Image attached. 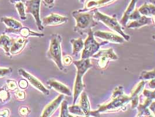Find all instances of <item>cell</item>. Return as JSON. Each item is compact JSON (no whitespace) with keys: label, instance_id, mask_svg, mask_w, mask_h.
<instances>
[{"label":"cell","instance_id":"8992f818","mask_svg":"<svg viewBox=\"0 0 155 117\" xmlns=\"http://www.w3.org/2000/svg\"><path fill=\"white\" fill-rule=\"evenodd\" d=\"M93 33L92 29L89 30L87 33L88 36L84 42V47L81 56V59H89L92 57L99 50L101 46L107 44L109 42L106 40L101 43H98L94 39Z\"/></svg>","mask_w":155,"mask_h":117},{"label":"cell","instance_id":"74e56055","mask_svg":"<svg viewBox=\"0 0 155 117\" xmlns=\"http://www.w3.org/2000/svg\"><path fill=\"white\" fill-rule=\"evenodd\" d=\"M63 63L65 66H69L72 63V59L70 56H65L62 59Z\"/></svg>","mask_w":155,"mask_h":117},{"label":"cell","instance_id":"bcb514c9","mask_svg":"<svg viewBox=\"0 0 155 117\" xmlns=\"http://www.w3.org/2000/svg\"><path fill=\"white\" fill-rule=\"evenodd\" d=\"M82 3H84V1H85V0H79Z\"/></svg>","mask_w":155,"mask_h":117},{"label":"cell","instance_id":"4dcf8cb0","mask_svg":"<svg viewBox=\"0 0 155 117\" xmlns=\"http://www.w3.org/2000/svg\"><path fill=\"white\" fill-rule=\"evenodd\" d=\"M7 84L8 90L11 91H15L18 90V84L15 80H7Z\"/></svg>","mask_w":155,"mask_h":117},{"label":"cell","instance_id":"7c38bea8","mask_svg":"<svg viewBox=\"0 0 155 117\" xmlns=\"http://www.w3.org/2000/svg\"><path fill=\"white\" fill-rule=\"evenodd\" d=\"M64 95H65L61 94L56 99L48 104L43 110L41 116L42 117H51L62 102L63 99L64 98Z\"/></svg>","mask_w":155,"mask_h":117},{"label":"cell","instance_id":"2e32d148","mask_svg":"<svg viewBox=\"0 0 155 117\" xmlns=\"http://www.w3.org/2000/svg\"><path fill=\"white\" fill-rule=\"evenodd\" d=\"M47 84L59 93L68 96L72 95V93L69 88L54 79L49 80L47 81Z\"/></svg>","mask_w":155,"mask_h":117},{"label":"cell","instance_id":"f1b7e54d","mask_svg":"<svg viewBox=\"0 0 155 117\" xmlns=\"http://www.w3.org/2000/svg\"><path fill=\"white\" fill-rule=\"evenodd\" d=\"M10 93L8 91V88H0V102H6L10 100Z\"/></svg>","mask_w":155,"mask_h":117},{"label":"cell","instance_id":"7a4b0ae2","mask_svg":"<svg viewBox=\"0 0 155 117\" xmlns=\"http://www.w3.org/2000/svg\"><path fill=\"white\" fill-rule=\"evenodd\" d=\"M72 16L76 21V25L74 30L81 35L87 33L89 30L97 25V22L94 18L93 11L85 12L80 11H74L72 12Z\"/></svg>","mask_w":155,"mask_h":117},{"label":"cell","instance_id":"f6af8a7d","mask_svg":"<svg viewBox=\"0 0 155 117\" xmlns=\"http://www.w3.org/2000/svg\"><path fill=\"white\" fill-rule=\"evenodd\" d=\"M151 1H152V4H154L155 5V0H151Z\"/></svg>","mask_w":155,"mask_h":117},{"label":"cell","instance_id":"e575fe53","mask_svg":"<svg viewBox=\"0 0 155 117\" xmlns=\"http://www.w3.org/2000/svg\"><path fill=\"white\" fill-rule=\"evenodd\" d=\"M141 16H142V15L140 14V12L138 11V9H134L133 12L131 14V15L130 16L129 19L132 20V21H135V20L140 19Z\"/></svg>","mask_w":155,"mask_h":117},{"label":"cell","instance_id":"e0dca14e","mask_svg":"<svg viewBox=\"0 0 155 117\" xmlns=\"http://www.w3.org/2000/svg\"><path fill=\"white\" fill-rule=\"evenodd\" d=\"M115 1L116 0H90L86 2L85 8L79 11L81 12H85L89 10H92L107 5Z\"/></svg>","mask_w":155,"mask_h":117},{"label":"cell","instance_id":"cb8c5ba5","mask_svg":"<svg viewBox=\"0 0 155 117\" xmlns=\"http://www.w3.org/2000/svg\"><path fill=\"white\" fill-rule=\"evenodd\" d=\"M12 44V39H10L8 36L2 35L0 36V47L2 48L7 54H10L9 51Z\"/></svg>","mask_w":155,"mask_h":117},{"label":"cell","instance_id":"30bf717a","mask_svg":"<svg viewBox=\"0 0 155 117\" xmlns=\"http://www.w3.org/2000/svg\"><path fill=\"white\" fill-rule=\"evenodd\" d=\"M68 21V18L66 16L52 13L43 19L42 24L43 26H54L67 23Z\"/></svg>","mask_w":155,"mask_h":117},{"label":"cell","instance_id":"3957f363","mask_svg":"<svg viewBox=\"0 0 155 117\" xmlns=\"http://www.w3.org/2000/svg\"><path fill=\"white\" fill-rule=\"evenodd\" d=\"M74 65L77 67V74L74 88V102L73 104H75L79 96L82 93L85 85L83 83L82 78L86 72L92 67L89 59H82L74 62Z\"/></svg>","mask_w":155,"mask_h":117},{"label":"cell","instance_id":"8d00e7d4","mask_svg":"<svg viewBox=\"0 0 155 117\" xmlns=\"http://www.w3.org/2000/svg\"><path fill=\"white\" fill-rule=\"evenodd\" d=\"M18 86L21 89H26L28 87V80L25 79H21L18 83Z\"/></svg>","mask_w":155,"mask_h":117},{"label":"cell","instance_id":"8fae6325","mask_svg":"<svg viewBox=\"0 0 155 117\" xmlns=\"http://www.w3.org/2000/svg\"><path fill=\"white\" fill-rule=\"evenodd\" d=\"M94 33V36L101 39H104L107 42H110L114 43H124V39L123 36H120L111 32H106L96 31Z\"/></svg>","mask_w":155,"mask_h":117},{"label":"cell","instance_id":"ba28073f","mask_svg":"<svg viewBox=\"0 0 155 117\" xmlns=\"http://www.w3.org/2000/svg\"><path fill=\"white\" fill-rule=\"evenodd\" d=\"M92 57L99 59L98 66L101 69H105L109 61L116 60L118 59V57L114 53L113 49L112 48L99 50Z\"/></svg>","mask_w":155,"mask_h":117},{"label":"cell","instance_id":"ac0fdd59","mask_svg":"<svg viewBox=\"0 0 155 117\" xmlns=\"http://www.w3.org/2000/svg\"><path fill=\"white\" fill-rule=\"evenodd\" d=\"M153 99L150 97H147L143 104H140L137 107L138 110L137 117H152L151 113L149 110V107L152 102Z\"/></svg>","mask_w":155,"mask_h":117},{"label":"cell","instance_id":"ffe728a7","mask_svg":"<svg viewBox=\"0 0 155 117\" xmlns=\"http://www.w3.org/2000/svg\"><path fill=\"white\" fill-rule=\"evenodd\" d=\"M80 107L83 110L86 117H90L91 114V106L89 102V99L87 95L85 92H83L81 93V100H80Z\"/></svg>","mask_w":155,"mask_h":117},{"label":"cell","instance_id":"5b68a950","mask_svg":"<svg viewBox=\"0 0 155 117\" xmlns=\"http://www.w3.org/2000/svg\"><path fill=\"white\" fill-rule=\"evenodd\" d=\"M93 12L94 18L95 19L101 21V22L104 23L107 27H108L111 30L119 33L121 36L124 38L125 40L129 41L130 36L124 33L123 27L121 26L120 23L117 21L115 16L110 17L109 16L103 14L98 11L97 8L94 9Z\"/></svg>","mask_w":155,"mask_h":117},{"label":"cell","instance_id":"5bb4252c","mask_svg":"<svg viewBox=\"0 0 155 117\" xmlns=\"http://www.w3.org/2000/svg\"><path fill=\"white\" fill-rule=\"evenodd\" d=\"M5 32L7 33H17L21 35V36H22L23 38H27L29 37H38V38H43L45 36V35L43 33H37L35 32L31 31L29 28L22 27V28L17 30H14L9 28H6Z\"/></svg>","mask_w":155,"mask_h":117},{"label":"cell","instance_id":"603a6c76","mask_svg":"<svg viewBox=\"0 0 155 117\" xmlns=\"http://www.w3.org/2000/svg\"><path fill=\"white\" fill-rule=\"evenodd\" d=\"M138 11L142 15L152 17L155 15V5L153 4L145 3L138 9Z\"/></svg>","mask_w":155,"mask_h":117},{"label":"cell","instance_id":"d6986e66","mask_svg":"<svg viewBox=\"0 0 155 117\" xmlns=\"http://www.w3.org/2000/svg\"><path fill=\"white\" fill-rule=\"evenodd\" d=\"M152 22V18L147 17L146 16L142 15L140 19L133 21L131 22L127 25V27L129 29H136L140 28L145 25H149Z\"/></svg>","mask_w":155,"mask_h":117},{"label":"cell","instance_id":"f35d334b","mask_svg":"<svg viewBox=\"0 0 155 117\" xmlns=\"http://www.w3.org/2000/svg\"><path fill=\"white\" fill-rule=\"evenodd\" d=\"M9 116V109L8 108L0 110V117H7Z\"/></svg>","mask_w":155,"mask_h":117},{"label":"cell","instance_id":"9a60e30c","mask_svg":"<svg viewBox=\"0 0 155 117\" xmlns=\"http://www.w3.org/2000/svg\"><path fill=\"white\" fill-rule=\"evenodd\" d=\"M145 84V81L142 80L132 90L131 95H130L132 109H135L138 107L139 102V95L142 92Z\"/></svg>","mask_w":155,"mask_h":117},{"label":"cell","instance_id":"d4e9b609","mask_svg":"<svg viewBox=\"0 0 155 117\" xmlns=\"http://www.w3.org/2000/svg\"><path fill=\"white\" fill-rule=\"evenodd\" d=\"M71 43L72 45V55L77 56L78 54L84 49V42L82 38L72 39L71 40Z\"/></svg>","mask_w":155,"mask_h":117},{"label":"cell","instance_id":"484cf974","mask_svg":"<svg viewBox=\"0 0 155 117\" xmlns=\"http://www.w3.org/2000/svg\"><path fill=\"white\" fill-rule=\"evenodd\" d=\"M15 8L17 9V11L19 15L20 18L22 20H26L27 19V17L26 15V11H25V4L23 2H18L16 3Z\"/></svg>","mask_w":155,"mask_h":117},{"label":"cell","instance_id":"1f68e13d","mask_svg":"<svg viewBox=\"0 0 155 117\" xmlns=\"http://www.w3.org/2000/svg\"><path fill=\"white\" fill-rule=\"evenodd\" d=\"M12 73V69L11 67L9 68H0V78L9 76Z\"/></svg>","mask_w":155,"mask_h":117},{"label":"cell","instance_id":"52a82bcc","mask_svg":"<svg viewBox=\"0 0 155 117\" xmlns=\"http://www.w3.org/2000/svg\"><path fill=\"white\" fill-rule=\"evenodd\" d=\"M41 0H28L25 4L26 7L25 11L28 14H31L33 16L39 31L44 29V26L40 18V6Z\"/></svg>","mask_w":155,"mask_h":117},{"label":"cell","instance_id":"83f0119b","mask_svg":"<svg viewBox=\"0 0 155 117\" xmlns=\"http://www.w3.org/2000/svg\"><path fill=\"white\" fill-rule=\"evenodd\" d=\"M68 111L69 112L72 114L77 115L79 116H85L83 110L82 109L80 105L73 104L72 106H70L68 107Z\"/></svg>","mask_w":155,"mask_h":117},{"label":"cell","instance_id":"7402d4cb","mask_svg":"<svg viewBox=\"0 0 155 117\" xmlns=\"http://www.w3.org/2000/svg\"><path fill=\"white\" fill-rule=\"evenodd\" d=\"M137 1H138V0H131V1L129 5L128 6L127 9L124 12L123 18H121V19L120 21V23L122 25H123V26L127 25V23L128 22V21L129 20L130 16L131 15V14H132L133 11L135 9V5H136Z\"/></svg>","mask_w":155,"mask_h":117},{"label":"cell","instance_id":"d6a6232c","mask_svg":"<svg viewBox=\"0 0 155 117\" xmlns=\"http://www.w3.org/2000/svg\"><path fill=\"white\" fill-rule=\"evenodd\" d=\"M14 94L16 98L19 101H23L26 98V94L22 90H17Z\"/></svg>","mask_w":155,"mask_h":117},{"label":"cell","instance_id":"ab89813d","mask_svg":"<svg viewBox=\"0 0 155 117\" xmlns=\"http://www.w3.org/2000/svg\"><path fill=\"white\" fill-rule=\"evenodd\" d=\"M44 2L46 4V5L47 7H48L50 8H52L54 5V0H44Z\"/></svg>","mask_w":155,"mask_h":117},{"label":"cell","instance_id":"9c48e42d","mask_svg":"<svg viewBox=\"0 0 155 117\" xmlns=\"http://www.w3.org/2000/svg\"><path fill=\"white\" fill-rule=\"evenodd\" d=\"M18 72L20 75L26 78L28 81H29L31 84V85L38 89L41 93L46 95H48L49 94V90L47 89L38 78H36L35 76H33L23 69H20L18 70Z\"/></svg>","mask_w":155,"mask_h":117},{"label":"cell","instance_id":"d590c367","mask_svg":"<svg viewBox=\"0 0 155 117\" xmlns=\"http://www.w3.org/2000/svg\"><path fill=\"white\" fill-rule=\"evenodd\" d=\"M143 95L145 97H150L153 100H155V90L152 91L148 90H144L142 91Z\"/></svg>","mask_w":155,"mask_h":117},{"label":"cell","instance_id":"836d02e7","mask_svg":"<svg viewBox=\"0 0 155 117\" xmlns=\"http://www.w3.org/2000/svg\"><path fill=\"white\" fill-rule=\"evenodd\" d=\"M30 112H31V110L28 107H26V106L21 107L19 110V113L20 115L23 117L28 116L30 114Z\"/></svg>","mask_w":155,"mask_h":117},{"label":"cell","instance_id":"6da1fadb","mask_svg":"<svg viewBox=\"0 0 155 117\" xmlns=\"http://www.w3.org/2000/svg\"><path fill=\"white\" fill-rule=\"evenodd\" d=\"M131 101V97L125 94H121L115 97H111L109 103L99 105V108L96 111H91L90 116L100 117L101 113L113 112L120 110L125 109L126 106Z\"/></svg>","mask_w":155,"mask_h":117},{"label":"cell","instance_id":"7dc6e473","mask_svg":"<svg viewBox=\"0 0 155 117\" xmlns=\"http://www.w3.org/2000/svg\"><path fill=\"white\" fill-rule=\"evenodd\" d=\"M152 38L155 40V35H153V36H152Z\"/></svg>","mask_w":155,"mask_h":117},{"label":"cell","instance_id":"ee69618b","mask_svg":"<svg viewBox=\"0 0 155 117\" xmlns=\"http://www.w3.org/2000/svg\"><path fill=\"white\" fill-rule=\"evenodd\" d=\"M152 22L155 25V15L152 17Z\"/></svg>","mask_w":155,"mask_h":117},{"label":"cell","instance_id":"b9f144b4","mask_svg":"<svg viewBox=\"0 0 155 117\" xmlns=\"http://www.w3.org/2000/svg\"><path fill=\"white\" fill-rule=\"evenodd\" d=\"M149 108L150 110L153 113V114L155 115V102H152L150 104Z\"/></svg>","mask_w":155,"mask_h":117},{"label":"cell","instance_id":"60d3db41","mask_svg":"<svg viewBox=\"0 0 155 117\" xmlns=\"http://www.w3.org/2000/svg\"><path fill=\"white\" fill-rule=\"evenodd\" d=\"M149 86L150 88V89H155V78L152 79L150 81L149 83Z\"/></svg>","mask_w":155,"mask_h":117},{"label":"cell","instance_id":"7bdbcfd3","mask_svg":"<svg viewBox=\"0 0 155 117\" xmlns=\"http://www.w3.org/2000/svg\"><path fill=\"white\" fill-rule=\"evenodd\" d=\"M10 2L12 4H15V3H18V2H23V3H25L28 0H9Z\"/></svg>","mask_w":155,"mask_h":117},{"label":"cell","instance_id":"4fadbf2b","mask_svg":"<svg viewBox=\"0 0 155 117\" xmlns=\"http://www.w3.org/2000/svg\"><path fill=\"white\" fill-rule=\"evenodd\" d=\"M29 40L27 38L19 36L16 39H12V44L9 53L12 55H16L20 53L26 46Z\"/></svg>","mask_w":155,"mask_h":117},{"label":"cell","instance_id":"277c9868","mask_svg":"<svg viewBox=\"0 0 155 117\" xmlns=\"http://www.w3.org/2000/svg\"><path fill=\"white\" fill-rule=\"evenodd\" d=\"M61 42L62 38L61 35L57 33L52 34L47 56L48 58L55 63L59 70H64V67L62 64L61 56Z\"/></svg>","mask_w":155,"mask_h":117},{"label":"cell","instance_id":"f546056e","mask_svg":"<svg viewBox=\"0 0 155 117\" xmlns=\"http://www.w3.org/2000/svg\"><path fill=\"white\" fill-rule=\"evenodd\" d=\"M61 117H72L73 116L70 115L68 107V102L65 100L62 101L61 108Z\"/></svg>","mask_w":155,"mask_h":117},{"label":"cell","instance_id":"44dd1931","mask_svg":"<svg viewBox=\"0 0 155 117\" xmlns=\"http://www.w3.org/2000/svg\"><path fill=\"white\" fill-rule=\"evenodd\" d=\"M1 21L2 23H4L9 29L17 30V29H19L23 27V26L21 23L12 18L2 17L1 19Z\"/></svg>","mask_w":155,"mask_h":117},{"label":"cell","instance_id":"4316f807","mask_svg":"<svg viewBox=\"0 0 155 117\" xmlns=\"http://www.w3.org/2000/svg\"><path fill=\"white\" fill-rule=\"evenodd\" d=\"M142 80H147L155 78V69L151 71H143L141 73L139 77Z\"/></svg>","mask_w":155,"mask_h":117}]
</instances>
